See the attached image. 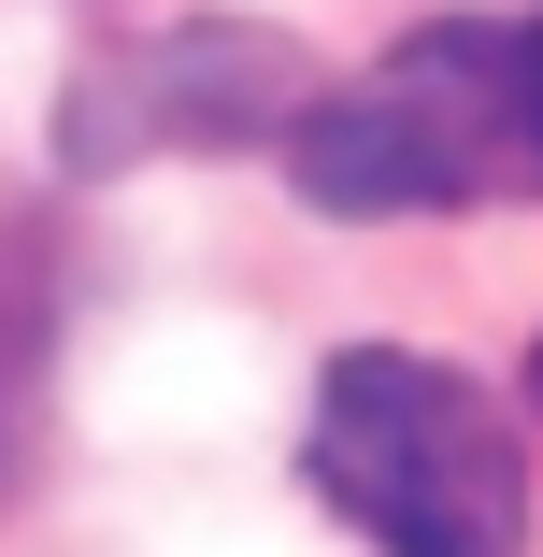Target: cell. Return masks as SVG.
<instances>
[{
    "mask_svg": "<svg viewBox=\"0 0 543 557\" xmlns=\"http://www.w3.org/2000/svg\"><path fill=\"white\" fill-rule=\"evenodd\" d=\"M300 472L372 557H515V529H529L515 414L415 344H344L314 372Z\"/></svg>",
    "mask_w": 543,
    "mask_h": 557,
    "instance_id": "7a4b0ae2",
    "label": "cell"
},
{
    "mask_svg": "<svg viewBox=\"0 0 543 557\" xmlns=\"http://www.w3.org/2000/svg\"><path fill=\"white\" fill-rule=\"evenodd\" d=\"M314 100L300 44L258 15H200L158 29L129 58H100L72 86V172H129V158H200V144H286V115Z\"/></svg>",
    "mask_w": 543,
    "mask_h": 557,
    "instance_id": "3957f363",
    "label": "cell"
},
{
    "mask_svg": "<svg viewBox=\"0 0 543 557\" xmlns=\"http://www.w3.org/2000/svg\"><path fill=\"white\" fill-rule=\"evenodd\" d=\"M286 186L314 214H486L543 186V29L429 15L372 72L286 115Z\"/></svg>",
    "mask_w": 543,
    "mask_h": 557,
    "instance_id": "6da1fadb",
    "label": "cell"
}]
</instances>
